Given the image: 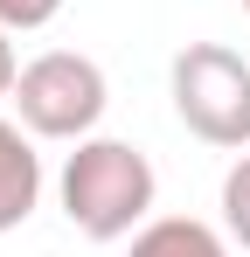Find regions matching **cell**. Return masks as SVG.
Returning a JSON list of instances; mask_svg holds the SVG:
<instances>
[{"label":"cell","mask_w":250,"mask_h":257,"mask_svg":"<svg viewBox=\"0 0 250 257\" xmlns=\"http://www.w3.org/2000/svg\"><path fill=\"white\" fill-rule=\"evenodd\" d=\"M63 215L70 229L90 243H118L132 229L153 222V195H160V174L153 160L132 146V139H77V153L63 160Z\"/></svg>","instance_id":"cell-1"},{"label":"cell","mask_w":250,"mask_h":257,"mask_svg":"<svg viewBox=\"0 0 250 257\" xmlns=\"http://www.w3.org/2000/svg\"><path fill=\"white\" fill-rule=\"evenodd\" d=\"M167 97H174V118L202 146H222V153L250 146V63L236 49L188 42L167 63Z\"/></svg>","instance_id":"cell-2"},{"label":"cell","mask_w":250,"mask_h":257,"mask_svg":"<svg viewBox=\"0 0 250 257\" xmlns=\"http://www.w3.org/2000/svg\"><path fill=\"white\" fill-rule=\"evenodd\" d=\"M111 104L104 70L77 56V49H49L35 63H21V84H14V111L35 139H90L97 118Z\"/></svg>","instance_id":"cell-3"},{"label":"cell","mask_w":250,"mask_h":257,"mask_svg":"<svg viewBox=\"0 0 250 257\" xmlns=\"http://www.w3.org/2000/svg\"><path fill=\"white\" fill-rule=\"evenodd\" d=\"M42 202V153L21 118H0V236L21 229Z\"/></svg>","instance_id":"cell-4"},{"label":"cell","mask_w":250,"mask_h":257,"mask_svg":"<svg viewBox=\"0 0 250 257\" xmlns=\"http://www.w3.org/2000/svg\"><path fill=\"white\" fill-rule=\"evenodd\" d=\"M125 257H236V250H229V229H215V222L153 215L146 229H132V250Z\"/></svg>","instance_id":"cell-5"},{"label":"cell","mask_w":250,"mask_h":257,"mask_svg":"<svg viewBox=\"0 0 250 257\" xmlns=\"http://www.w3.org/2000/svg\"><path fill=\"white\" fill-rule=\"evenodd\" d=\"M222 229H229L236 250H250V146L236 153V167L222 174Z\"/></svg>","instance_id":"cell-6"},{"label":"cell","mask_w":250,"mask_h":257,"mask_svg":"<svg viewBox=\"0 0 250 257\" xmlns=\"http://www.w3.org/2000/svg\"><path fill=\"white\" fill-rule=\"evenodd\" d=\"M56 14H63V0H0V28H7V35H35Z\"/></svg>","instance_id":"cell-7"},{"label":"cell","mask_w":250,"mask_h":257,"mask_svg":"<svg viewBox=\"0 0 250 257\" xmlns=\"http://www.w3.org/2000/svg\"><path fill=\"white\" fill-rule=\"evenodd\" d=\"M14 84H21V56H14V35L0 28V97H14Z\"/></svg>","instance_id":"cell-8"},{"label":"cell","mask_w":250,"mask_h":257,"mask_svg":"<svg viewBox=\"0 0 250 257\" xmlns=\"http://www.w3.org/2000/svg\"><path fill=\"white\" fill-rule=\"evenodd\" d=\"M243 7H250V0H243Z\"/></svg>","instance_id":"cell-9"}]
</instances>
